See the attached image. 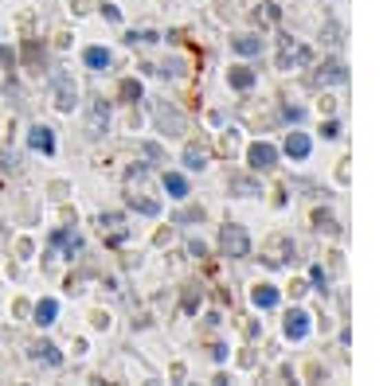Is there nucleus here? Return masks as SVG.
I'll list each match as a JSON object with an SVG mask.
<instances>
[{"mask_svg": "<svg viewBox=\"0 0 391 386\" xmlns=\"http://www.w3.org/2000/svg\"><path fill=\"white\" fill-rule=\"evenodd\" d=\"M78 106V86L67 78V74H55V109L59 113H71Z\"/></svg>", "mask_w": 391, "mask_h": 386, "instance_id": "nucleus-6", "label": "nucleus"}, {"mask_svg": "<svg viewBox=\"0 0 391 386\" xmlns=\"http://www.w3.org/2000/svg\"><path fill=\"white\" fill-rule=\"evenodd\" d=\"M255 78L258 74L251 71V67H231V71H227V86H231V90H251Z\"/></svg>", "mask_w": 391, "mask_h": 386, "instance_id": "nucleus-15", "label": "nucleus"}, {"mask_svg": "<svg viewBox=\"0 0 391 386\" xmlns=\"http://www.w3.org/2000/svg\"><path fill=\"white\" fill-rule=\"evenodd\" d=\"M102 16H106V20H114V24L122 20V12H118V4H102Z\"/></svg>", "mask_w": 391, "mask_h": 386, "instance_id": "nucleus-28", "label": "nucleus"}, {"mask_svg": "<svg viewBox=\"0 0 391 386\" xmlns=\"http://www.w3.org/2000/svg\"><path fill=\"white\" fill-rule=\"evenodd\" d=\"M309 328H313V320H309L306 308H290L286 320H282V332H286V339H293V343H297V339H306Z\"/></svg>", "mask_w": 391, "mask_h": 386, "instance_id": "nucleus-5", "label": "nucleus"}, {"mask_svg": "<svg viewBox=\"0 0 391 386\" xmlns=\"http://www.w3.org/2000/svg\"><path fill=\"white\" fill-rule=\"evenodd\" d=\"M122 223H125V218L114 215V211L98 215V227H106V242H110V246H122V242H125V227H122Z\"/></svg>", "mask_w": 391, "mask_h": 386, "instance_id": "nucleus-9", "label": "nucleus"}, {"mask_svg": "<svg viewBox=\"0 0 391 386\" xmlns=\"http://www.w3.org/2000/svg\"><path fill=\"white\" fill-rule=\"evenodd\" d=\"M220 250H223V258H246V253H251V234H246V227L227 223V227L220 230Z\"/></svg>", "mask_w": 391, "mask_h": 386, "instance_id": "nucleus-2", "label": "nucleus"}, {"mask_svg": "<svg viewBox=\"0 0 391 386\" xmlns=\"http://www.w3.org/2000/svg\"><path fill=\"white\" fill-rule=\"evenodd\" d=\"M125 199H129V207L141 211V215H160V203L153 199V188H149V172L145 168L129 172V180H125Z\"/></svg>", "mask_w": 391, "mask_h": 386, "instance_id": "nucleus-1", "label": "nucleus"}, {"mask_svg": "<svg viewBox=\"0 0 391 386\" xmlns=\"http://www.w3.org/2000/svg\"><path fill=\"white\" fill-rule=\"evenodd\" d=\"M153 121H157V129H160L165 137H180V133H184L180 109L169 106V102H157V106H153Z\"/></svg>", "mask_w": 391, "mask_h": 386, "instance_id": "nucleus-3", "label": "nucleus"}, {"mask_svg": "<svg viewBox=\"0 0 391 386\" xmlns=\"http://www.w3.org/2000/svg\"><path fill=\"white\" fill-rule=\"evenodd\" d=\"M184 313H196V308H200V289H196V285H192V289H184Z\"/></svg>", "mask_w": 391, "mask_h": 386, "instance_id": "nucleus-25", "label": "nucleus"}, {"mask_svg": "<svg viewBox=\"0 0 391 386\" xmlns=\"http://www.w3.org/2000/svg\"><path fill=\"white\" fill-rule=\"evenodd\" d=\"M286 152H290L293 160H306L309 152H313V141H309L306 133H290L286 137Z\"/></svg>", "mask_w": 391, "mask_h": 386, "instance_id": "nucleus-14", "label": "nucleus"}, {"mask_svg": "<svg viewBox=\"0 0 391 386\" xmlns=\"http://www.w3.org/2000/svg\"><path fill=\"white\" fill-rule=\"evenodd\" d=\"M83 63L90 67V71H106V67H110V51L106 47H86Z\"/></svg>", "mask_w": 391, "mask_h": 386, "instance_id": "nucleus-20", "label": "nucleus"}, {"mask_svg": "<svg viewBox=\"0 0 391 386\" xmlns=\"http://www.w3.org/2000/svg\"><path fill=\"white\" fill-rule=\"evenodd\" d=\"M231 47L239 51V55H262V39L246 32V36H235V39H231Z\"/></svg>", "mask_w": 391, "mask_h": 386, "instance_id": "nucleus-19", "label": "nucleus"}, {"mask_svg": "<svg viewBox=\"0 0 391 386\" xmlns=\"http://www.w3.org/2000/svg\"><path fill=\"white\" fill-rule=\"evenodd\" d=\"M86 125H90L94 137L106 133V125H110V102H106V98H94V102H90V121H86Z\"/></svg>", "mask_w": 391, "mask_h": 386, "instance_id": "nucleus-8", "label": "nucleus"}, {"mask_svg": "<svg viewBox=\"0 0 391 386\" xmlns=\"http://www.w3.org/2000/svg\"><path fill=\"white\" fill-rule=\"evenodd\" d=\"M32 359H43L47 367H59L63 355H59V348H55V343H36V348H32Z\"/></svg>", "mask_w": 391, "mask_h": 386, "instance_id": "nucleus-22", "label": "nucleus"}, {"mask_svg": "<svg viewBox=\"0 0 391 386\" xmlns=\"http://www.w3.org/2000/svg\"><path fill=\"white\" fill-rule=\"evenodd\" d=\"M309 59H313V51L297 47L293 39H286V47H282V67H297V63H309Z\"/></svg>", "mask_w": 391, "mask_h": 386, "instance_id": "nucleus-13", "label": "nucleus"}, {"mask_svg": "<svg viewBox=\"0 0 391 386\" xmlns=\"http://www.w3.org/2000/svg\"><path fill=\"white\" fill-rule=\"evenodd\" d=\"M55 316H59V301L43 297V301L36 304V324L39 328H51V324H55Z\"/></svg>", "mask_w": 391, "mask_h": 386, "instance_id": "nucleus-17", "label": "nucleus"}, {"mask_svg": "<svg viewBox=\"0 0 391 386\" xmlns=\"http://www.w3.org/2000/svg\"><path fill=\"white\" fill-rule=\"evenodd\" d=\"M313 227L325 230V234H341V227H337V218H332L329 211H317V215H313Z\"/></svg>", "mask_w": 391, "mask_h": 386, "instance_id": "nucleus-23", "label": "nucleus"}, {"mask_svg": "<svg viewBox=\"0 0 391 386\" xmlns=\"http://www.w3.org/2000/svg\"><path fill=\"white\" fill-rule=\"evenodd\" d=\"M28 145L36 148V152H43V157H51V152H55V133H51L47 125H32V133H28Z\"/></svg>", "mask_w": 391, "mask_h": 386, "instance_id": "nucleus-11", "label": "nucleus"}, {"mask_svg": "<svg viewBox=\"0 0 391 386\" xmlns=\"http://www.w3.org/2000/svg\"><path fill=\"white\" fill-rule=\"evenodd\" d=\"M122 102H129V106H134V102H141V82L125 78V82H122Z\"/></svg>", "mask_w": 391, "mask_h": 386, "instance_id": "nucleus-24", "label": "nucleus"}, {"mask_svg": "<svg viewBox=\"0 0 391 386\" xmlns=\"http://www.w3.org/2000/svg\"><path fill=\"white\" fill-rule=\"evenodd\" d=\"M165 192H169L172 199H184V195H188V180H184L180 172H165Z\"/></svg>", "mask_w": 391, "mask_h": 386, "instance_id": "nucleus-21", "label": "nucleus"}, {"mask_svg": "<svg viewBox=\"0 0 391 386\" xmlns=\"http://www.w3.org/2000/svg\"><path fill=\"white\" fill-rule=\"evenodd\" d=\"M200 218H204V211L196 207V211H184V215H180V223H200Z\"/></svg>", "mask_w": 391, "mask_h": 386, "instance_id": "nucleus-29", "label": "nucleus"}, {"mask_svg": "<svg viewBox=\"0 0 391 386\" xmlns=\"http://www.w3.org/2000/svg\"><path fill=\"white\" fill-rule=\"evenodd\" d=\"M251 304H255V308H274V304H278V289H274V285H255V289H251Z\"/></svg>", "mask_w": 391, "mask_h": 386, "instance_id": "nucleus-16", "label": "nucleus"}, {"mask_svg": "<svg viewBox=\"0 0 391 386\" xmlns=\"http://www.w3.org/2000/svg\"><path fill=\"white\" fill-rule=\"evenodd\" d=\"M321 137H325V141H337V137H341V125H337V121H325V125H321Z\"/></svg>", "mask_w": 391, "mask_h": 386, "instance_id": "nucleus-26", "label": "nucleus"}, {"mask_svg": "<svg viewBox=\"0 0 391 386\" xmlns=\"http://www.w3.org/2000/svg\"><path fill=\"white\" fill-rule=\"evenodd\" d=\"M184 164H188V168H208V145H188L184 148Z\"/></svg>", "mask_w": 391, "mask_h": 386, "instance_id": "nucleus-18", "label": "nucleus"}, {"mask_svg": "<svg viewBox=\"0 0 391 386\" xmlns=\"http://www.w3.org/2000/svg\"><path fill=\"white\" fill-rule=\"evenodd\" d=\"M262 262H266V266H286V262H293V242L290 238H274L266 246V253H262Z\"/></svg>", "mask_w": 391, "mask_h": 386, "instance_id": "nucleus-7", "label": "nucleus"}, {"mask_svg": "<svg viewBox=\"0 0 391 386\" xmlns=\"http://www.w3.org/2000/svg\"><path fill=\"white\" fill-rule=\"evenodd\" d=\"M317 82H321V86H341V82H348V71H344V63H341V59H329V63H321V71H317Z\"/></svg>", "mask_w": 391, "mask_h": 386, "instance_id": "nucleus-10", "label": "nucleus"}, {"mask_svg": "<svg viewBox=\"0 0 391 386\" xmlns=\"http://www.w3.org/2000/svg\"><path fill=\"white\" fill-rule=\"evenodd\" d=\"M94 328H102V332H106V328H110V316H106V313H94Z\"/></svg>", "mask_w": 391, "mask_h": 386, "instance_id": "nucleus-30", "label": "nucleus"}, {"mask_svg": "<svg viewBox=\"0 0 391 386\" xmlns=\"http://www.w3.org/2000/svg\"><path fill=\"white\" fill-rule=\"evenodd\" d=\"M227 192L239 195V199H251V195H262V188H258V180H251V176H235V180H227Z\"/></svg>", "mask_w": 391, "mask_h": 386, "instance_id": "nucleus-12", "label": "nucleus"}, {"mask_svg": "<svg viewBox=\"0 0 391 386\" xmlns=\"http://www.w3.org/2000/svg\"><path fill=\"white\" fill-rule=\"evenodd\" d=\"M309 277H313V285H321V293H325V285H329V273H325V269L313 266V269H309Z\"/></svg>", "mask_w": 391, "mask_h": 386, "instance_id": "nucleus-27", "label": "nucleus"}, {"mask_svg": "<svg viewBox=\"0 0 391 386\" xmlns=\"http://www.w3.org/2000/svg\"><path fill=\"white\" fill-rule=\"evenodd\" d=\"M246 164H251V172H270V168H278V148L266 145V141H255V145L246 148Z\"/></svg>", "mask_w": 391, "mask_h": 386, "instance_id": "nucleus-4", "label": "nucleus"}]
</instances>
